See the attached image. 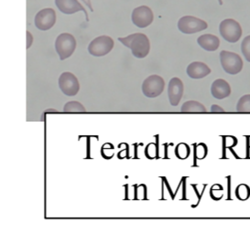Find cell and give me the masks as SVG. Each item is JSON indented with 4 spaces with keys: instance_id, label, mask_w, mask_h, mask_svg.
<instances>
[{
    "instance_id": "6da1fadb",
    "label": "cell",
    "mask_w": 250,
    "mask_h": 244,
    "mask_svg": "<svg viewBox=\"0 0 250 244\" xmlns=\"http://www.w3.org/2000/svg\"><path fill=\"white\" fill-rule=\"evenodd\" d=\"M122 44L131 50L133 56L138 59L147 57L150 51V42L148 38L143 33H133L129 36L118 38Z\"/></svg>"
},
{
    "instance_id": "7a4b0ae2",
    "label": "cell",
    "mask_w": 250,
    "mask_h": 244,
    "mask_svg": "<svg viewBox=\"0 0 250 244\" xmlns=\"http://www.w3.org/2000/svg\"><path fill=\"white\" fill-rule=\"evenodd\" d=\"M76 49V39L70 33H62L55 40V50L61 60L70 58Z\"/></svg>"
},
{
    "instance_id": "3957f363",
    "label": "cell",
    "mask_w": 250,
    "mask_h": 244,
    "mask_svg": "<svg viewBox=\"0 0 250 244\" xmlns=\"http://www.w3.org/2000/svg\"><path fill=\"white\" fill-rule=\"evenodd\" d=\"M220 61L221 65L227 74L235 75L239 74L243 70V59L235 52L228 51L221 52Z\"/></svg>"
},
{
    "instance_id": "277c9868",
    "label": "cell",
    "mask_w": 250,
    "mask_h": 244,
    "mask_svg": "<svg viewBox=\"0 0 250 244\" xmlns=\"http://www.w3.org/2000/svg\"><path fill=\"white\" fill-rule=\"evenodd\" d=\"M221 36L230 43L237 42L242 37V28L240 24L233 19H228L221 22L219 26Z\"/></svg>"
},
{
    "instance_id": "5b68a950",
    "label": "cell",
    "mask_w": 250,
    "mask_h": 244,
    "mask_svg": "<svg viewBox=\"0 0 250 244\" xmlns=\"http://www.w3.org/2000/svg\"><path fill=\"white\" fill-rule=\"evenodd\" d=\"M165 88V81L160 75L148 76L142 84V92L145 96L155 98L160 96Z\"/></svg>"
},
{
    "instance_id": "8992f818",
    "label": "cell",
    "mask_w": 250,
    "mask_h": 244,
    "mask_svg": "<svg viewBox=\"0 0 250 244\" xmlns=\"http://www.w3.org/2000/svg\"><path fill=\"white\" fill-rule=\"evenodd\" d=\"M207 28L208 24L205 20L192 16H184L178 22V29L184 34H194Z\"/></svg>"
},
{
    "instance_id": "52a82bcc",
    "label": "cell",
    "mask_w": 250,
    "mask_h": 244,
    "mask_svg": "<svg viewBox=\"0 0 250 244\" xmlns=\"http://www.w3.org/2000/svg\"><path fill=\"white\" fill-rule=\"evenodd\" d=\"M114 40L108 36H100L93 39L88 46V52L95 57H103L114 48Z\"/></svg>"
},
{
    "instance_id": "ba28073f",
    "label": "cell",
    "mask_w": 250,
    "mask_h": 244,
    "mask_svg": "<svg viewBox=\"0 0 250 244\" xmlns=\"http://www.w3.org/2000/svg\"><path fill=\"white\" fill-rule=\"evenodd\" d=\"M59 87L63 94L67 96H74L80 90V84L74 74L63 73L60 76Z\"/></svg>"
},
{
    "instance_id": "9c48e42d",
    "label": "cell",
    "mask_w": 250,
    "mask_h": 244,
    "mask_svg": "<svg viewBox=\"0 0 250 244\" xmlns=\"http://www.w3.org/2000/svg\"><path fill=\"white\" fill-rule=\"evenodd\" d=\"M131 19L134 25L140 29H144L153 22L154 15L150 8L147 6H140L133 10Z\"/></svg>"
},
{
    "instance_id": "30bf717a",
    "label": "cell",
    "mask_w": 250,
    "mask_h": 244,
    "mask_svg": "<svg viewBox=\"0 0 250 244\" xmlns=\"http://www.w3.org/2000/svg\"><path fill=\"white\" fill-rule=\"evenodd\" d=\"M56 22V12L52 8H44L35 17V26L38 30H49Z\"/></svg>"
},
{
    "instance_id": "8fae6325",
    "label": "cell",
    "mask_w": 250,
    "mask_h": 244,
    "mask_svg": "<svg viewBox=\"0 0 250 244\" xmlns=\"http://www.w3.org/2000/svg\"><path fill=\"white\" fill-rule=\"evenodd\" d=\"M55 5L61 12L66 15H72L83 11L86 18V21L89 22L88 13L78 0H55Z\"/></svg>"
},
{
    "instance_id": "7c38bea8",
    "label": "cell",
    "mask_w": 250,
    "mask_h": 244,
    "mask_svg": "<svg viewBox=\"0 0 250 244\" xmlns=\"http://www.w3.org/2000/svg\"><path fill=\"white\" fill-rule=\"evenodd\" d=\"M184 83L181 79L174 77L169 82L168 87V96H169V104L172 106H177L180 104L183 95H184Z\"/></svg>"
},
{
    "instance_id": "4fadbf2b",
    "label": "cell",
    "mask_w": 250,
    "mask_h": 244,
    "mask_svg": "<svg viewBox=\"0 0 250 244\" xmlns=\"http://www.w3.org/2000/svg\"><path fill=\"white\" fill-rule=\"evenodd\" d=\"M186 72L190 78L198 80V79H203L211 74V69L204 62L194 61V62H191V64L187 67Z\"/></svg>"
},
{
    "instance_id": "5bb4252c",
    "label": "cell",
    "mask_w": 250,
    "mask_h": 244,
    "mask_svg": "<svg viewBox=\"0 0 250 244\" xmlns=\"http://www.w3.org/2000/svg\"><path fill=\"white\" fill-rule=\"evenodd\" d=\"M211 94L215 99H225L231 94L230 84L223 79H217L212 83Z\"/></svg>"
},
{
    "instance_id": "9a60e30c",
    "label": "cell",
    "mask_w": 250,
    "mask_h": 244,
    "mask_svg": "<svg viewBox=\"0 0 250 244\" xmlns=\"http://www.w3.org/2000/svg\"><path fill=\"white\" fill-rule=\"evenodd\" d=\"M197 43L206 52H215L220 45V39L212 34H205L197 38Z\"/></svg>"
},
{
    "instance_id": "2e32d148",
    "label": "cell",
    "mask_w": 250,
    "mask_h": 244,
    "mask_svg": "<svg viewBox=\"0 0 250 244\" xmlns=\"http://www.w3.org/2000/svg\"><path fill=\"white\" fill-rule=\"evenodd\" d=\"M181 111L182 113H206V108L204 104L197 101H188L183 104Z\"/></svg>"
},
{
    "instance_id": "e0dca14e",
    "label": "cell",
    "mask_w": 250,
    "mask_h": 244,
    "mask_svg": "<svg viewBox=\"0 0 250 244\" xmlns=\"http://www.w3.org/2000/svg\"><path fill=\"white\" fill-rule=\"evenodd\" d=\"M236 111L238 113H250V94L241 97L236 104Z\"/></svg>"
},
{
    "instance_id": "ac0fdd59",
    "label": "cell",
    "mask_w": 250,
    "mask_h": 244,
    "mask_svg": "<svg viewBox=\"0 0 250 244\" xmlns=\"http://www.w3.org/2000/svg\"><path fill=\"white\" fill-rule=\"evenodd\" d=\"M85 111L86 110H85L84 106L76 101L69 102L63 107L64 113H84Z\"/></svg>"
},
{
    "instance_id": "d6986e66",
    "label": "cell",
    "mask_w": 250,
    "mask_h": 244,
    "mask_svg": "<svg viewBox=\"0 0 250 244\" xmlns=\"http://www.w3.org/2000/svg\"><path fill=\"white\" fill-rule=\"evenodd\" d=\"M235 195L237 197V199L240 200H248L250 196V188L248 185H239L236 188L235 190Z\"/></svg>"
},
{
    "instance_id": "ffe728a7",
    "label": "cell",
    "mask_w": 250,
    "mask_h": 244,
    "mask_svg": "<svg viewBox=\"0 0 250 244\" xmlns=\"http://www.w3.org/2000/svg\"><path fill=\"white\" fill-rule=\"evenodd\" d=\"M241 51H242L245 59L250 62V35L243 39L242 44H241Z\"/></svg>"
},
{
    "instance_id": "44dd1931",
    "label": "cell",
    "mask_w": 250,
    "mask_h": 244,
    "mask_svg": "<svg viewBox=\"0 0 250 244\" xmlns=\"http://www.w3.org/2000/svg\"><path fill=\"white\" fill-rule=\"evenodd\" d=\"M190 154V148L187 145L181 144L176 148V155L179 158H186Z\"/></svg>"
},
{
    "instance_id": "7402d4cb",
    "label": "cell",
    "mask_w": 250,
    "mask_h": 244,
    "mask_svg": "<svg viewBox=\"0 0 250 244\" xmlns=\"http://www.w3.org/2000/svg\"><path fill=\"white\" fill-rule=\"evenodd\" d=\"M211 112L212 113H225V110L219 106V105H217V104H213L211 106Z\"/></svg>"
},
{
    "instance_id": "603a6c76",
    "label": "cell",
    "mask_w": 250,
    "mask_h": 244,
    "mask_svg": "<svg viewBox=\"0 0 250 244\" xmlns=\"http://www.w3.org/2000/svg\"><path fill=\"white\" fill-rule=\"evenodd\" d=\"M26 34H27V46L26 47H27V49H30L31 45L33 43V37L30 31H27Z\"/></svg>"
},
{
    "instance_id": "cb8c5ba5",
    "label": "cell",
    "mask_w": 250,
    "mask_h": 244,
    "mask_svg": "<svg viewBox=\"0 0 250 244\" xmlns=\"http://www.w3.org/2000/svg\"><path fill=\"white\" fill-rule=\"evenodd\" d=\"M83 2L86 5V7L89 8V9H90L92 12L94 11V8L92 7V4H91V1H90V0H83Z\"/></svg>"
},
{
    "instance_id": "d4e9b609",
    "label": "cell",
    "mask_w": 250,
    "mask_h": 244,
    "mask_svg": "<svg viewBox=\"0 0 250 244\" xmlns=\"http://www.w3.org/2000/svg\"><path fill=\"white\" fill-rule=\"evenodd\" d=\"M218 2H219L220 5H223V0H218Z\"/></svg>"
}]
</instances>
